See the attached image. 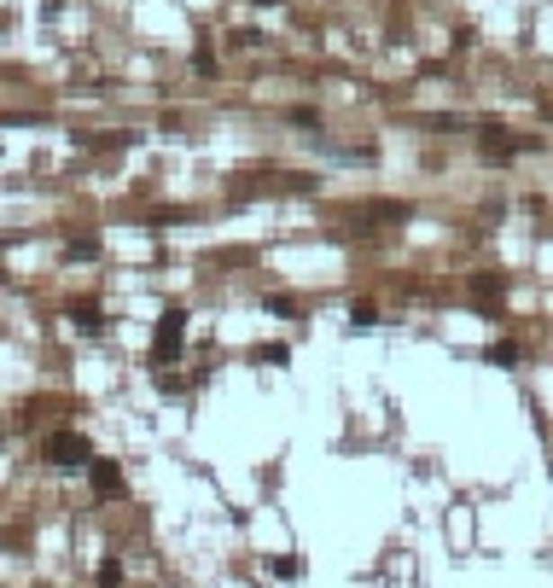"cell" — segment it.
Masks as SVG:
<instances>
[{
  "label": "cell",
  "mask_w": 553,
  "mask_h": 588,
  "mask_svg": "<svg viewBox=\"0 0 553 588\" xmlns=\"http://www.w3.org/2000/svg\"><path fill=\"white\" fill-rule=\"evenodd\" d=\"M187 344V309H164L152 326V367H169Z\"/></svg>",
  "instance_id": "cell-1"
},
{
  "label": "cell",
  "mask_w": 553,
  "mask_h": 588,
  "mask_svg": "<svg viewBox=\"0 0 553 588\" xmlns=\"http://www.w3.org/2000/svg\"><path fill=\"white\" fill-rule=\"evenodd\" d=\"M47 467H58V472H82V467H94L88 437H76V432H53V437H47Z\"/></svg>",
  "instance_id": "cell-2"
},
{
  "label": "cell",
  "mask_w": 553,
  "mask_h": 588,
  "mask_svg": "<svg viewBox=\"0 0 553 588\" xmlns=\"http://www.w3.org/2000/svg\"><path fill=\"white\" fill-rule=\"evenodd\" d=\"M65 315H70V326H82V333H100V326H105L100 298H70V303H65Z\"/></svg>",
  "instance_id": "cell-3"
},
{
  "label": "cell",
  "mask_w": 553,
  "mask_h": 588,
  "mask_svg": "<svg viewBox=\"0 0 553 588\" xmlns=\"http://www.w3.org/2000/svg\"><path fill=\"white\" fill-rule=\"evenodd\" d=\"M88 484H94V495H100V501H111V495H117V484H122V467H117V460H94Z\"/></svg>",
  "instance_id": "cell-4"
},
{
  "label": "cell",
  "mask_w": 553,
  "mask_h": 588,
  "mask_svg": "<svg viewBox=\"0 0 553 588\" xmlns=\"http://www.w3.org/2000/svg\"><path fill=\"white\" fill-rule=\"evenodd\" d=\"M484 361H489V367H519V344H513V338H501V344L484 350Z\"/></svg>",
  "instance_id": "cell-5"
},
{
  "label": "cell",
  "mask_w": 553,
  "mask_h": 588,
  "mask_svg": "<svg viewBox=\"0 0 553 588\" xmlns=\"http://www.w3.org/2000/svg\"><path fill=\"white\" fill-rule=\"evenodd\" d=\"M94 256H100V239H70L65 263H94Z\"/></svg>",
  "instance_id": "cell-6"
},
{
  "label": "cell",
  "mask_w": 553,
  "mask_h": 588,
  "mask_svg": "<svg viewBox=\"0 0 553 588\" xmlns=\"http://www.w3.org/2000/svg\"><path fill=\"white\" fill-rule=\"evenodd\" d=\"M373 321H379V303H367V298L350 303V326H355V333H361V326H373Z\"/></svg>",
  "instance_id": "cell-7"
},
{
  "label": "cell",
  "mask_w": 553,
  "mask_h": 588,
  "mask_svg": "<svg viewBox=\"0 0 553 588\" xmlns=\"http://www.w3.org/2000/svg\"><path fill=\"white\" fill-rule=\"evenodd\" d=\"M100 588H122V559H117V554L100 559Z\"/></svg>",
  "instance_id": "cell-8"
},
{
  "label": "cell",
  "mask_w": 553,
  "mask_h": 588,
  "mask_svg": "<svg viewBox=\"0 0 553 588\" xmlns=\"http://www.w3.org/2000/svg\"><path fill=\"white\" fill-rule=\"evenodd\" d=\"M256 361H268V367H286V361H291V350H286V344H256Z\"/></svg>",
  "instance_id": "cell-9"
},
{
  "label": "cell",
  "mask_w": 553,
  "mask_h": 588,
  "mask_svg": "<svg viewBox=\"0 0 553 588\" xmlns=\"http://www.w3.org/2000/svg\"><path fill=\"white\" fill-rule=\"evenodd\" d=\"M472 291H477L484 303H489V298H501V274H477V280H472Z\"/></svg>",
  "instance_id": "cell-10"
},
{
  "label": "cell",
  "mask_w": 553,
  "mask_h": 588,
  "mask_svg": "<svg viewBox=\"0 0 553 588\" xmlns=\"http://www.w3.org/2000/svg\"><path fill=\"white\" fill-rule=\"evenodd\" d=\"M298 571H303L298 554H280V559H274V577H298Z\"/></svg>",
  "instance_id": "cell-11"
},
{
  "label": "cell",
  "mask_w": 553,
  "mask_h": 588,
  "mask_svg": "<svg viewBox=\"0 0 553 588\" xmlns=\"http://www.w3.org/2000/svg\"><path fill=\"white\" fill-rule=\"evenodd\" d=\"M192 65H199V76H210V70H216V47L204 41V47H199V58H192Z\"/></svg>",
  "instance_id": "cell-12"
},
{
  "label": "cell",
  "mask_w": 553,
  "mask_h": 588,
  "mask_svg": "<svg viewBox=\"0 0 553 588\" xmlns=\"http://www.w3.org/2000/svg\"><path fill=\"white\" fill-rule=\"evenodd\" d=\"M256 6H280V0H256Z\"/></svg>",
  "instance_id": "cell-13"
}]
</instances>
